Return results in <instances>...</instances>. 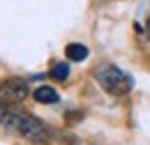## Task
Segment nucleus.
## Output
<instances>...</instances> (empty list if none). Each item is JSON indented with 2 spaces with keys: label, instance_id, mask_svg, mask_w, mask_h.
<instances>
[{
  "label": "nucleus",
  "instance_id": "7",
  "mask_svg": "<svg viewBox=\"0 0 150 145\" xmlns=\"http://www.w3.org/2000/svg\"><path fill=\"white\" fill-rule=\"evenodd\" d=\"M74 145H88V143H83V141H76V143Z\"/></svg>",
  "mask_w": 150,
  "mask_h": 145
},
{
  "label": "nucleus",
  "instance_id": "1",
  "mask_svg": "<svg viewBox=\"0 0 150 145\" xmlns=\"http://www.w3.org/2000/svg\"><path fill=\"white\" fill-rule=\"evenodd\" d=\"M0 125L14 134H19L23 138L33 141V143H46L49 141V129L39 122L37 118L33 115H25V113H19L14 108H0Z\"/></svg>",
  "mask_w": 150,
  "mask_h": 145
},
{
  "label": "nucleus",
  "instance_id": "8",
  "mask_svg": "<svg viewBox=\"0 0 150 145\" xmlns=\"http://www.w3.org/2000/svg\"><path fill=\"white\" fill-rule=\"evenodd\" d=\"M146 28H148V35H150V18H148V25H146Z\"/></svg>",
  "mask_w": 150,
  "mask_h": 145
},
{
  "label": "nucleus",
  "instance_id": "5",
  "mask_svg": "<svg viewBox=\"0 0 150 145\" xmlns=\"http://www.w3.org/2000/svg\"><path fill=\"white\" fill-rule=\"evenodd\" d=\"M33 97H35V101H39V104H58L60 101V94L51 85H39L37 90L33 92Z\"/></svg>",
  "mask_w": 150,
  "mask_h": 145
},
{
  "label": "nucleus",
  "instance_id": "4",
  "mask_svg": "<svg viewBox=\"0 0 150 145\" xmlns=\"http://www.w3.org/2000/svg\"><path fill=\"white\" fill-rule=\"evenodd\" d=\"M65 55H67V60L69 62H81V60H86L90 51H88V46L86 44H79V42H72V44H67L65 46Z\"/></svg>",
  "mask_w": 150,
  "mask_h": 145
},
{
  "label": "nucleus",
  "instance_id": "3",
  "mask_svg": "<svg viewBox=\"0 0 150 145\" xmlns=\"http://www.w3.org/2000/svg\"><path fill=\"white\" fill-rule=\"evenodd\" d=\"M28 97V83L21 78H7L0 83V106H14Z\"/></svg>",
  "mask_w": 150,
  "mask_h": 145
},
{
  "label": "nucleus",
  "instance_id": "6",
  "mask_svg": "<svg viewBox=\"0 0 150 145\" xmlns=\"http://www.w3.org/2000/svg\"><path fill=\"white\" fill-rule=\"evenodd\" d=\"M51 76L58 78V81H65V78L69 76V65H67V62H56V65L51 67Z\"/></svg>",
  "mask_w": 150,
  "mask_h": 145
},
{
  "label": "nucleus",
  "instance_id": "2",
  "mask_svg": "<svg viewBox=\"0 0 150 145\" xmlns=\"http://www.w3.org/2000/svg\"><path fill=\"white\" fill-rule=\"evenodd\" d=\"M93 76H95V81L99 83V88L106 90L109 94L120 97V94H125V92L132 90V78L122 72V69H118L115 65H111V62L97 65L95 72H93Z\"/></svg>",
  "mask_w": 150,
  "mask_h": 145
}]
</instances>
